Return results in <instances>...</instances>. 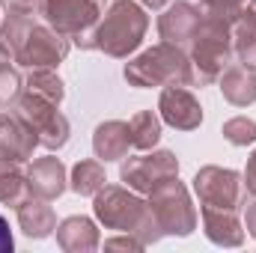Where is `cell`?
<instances>
[{"label":"cell","mask_w":256,"mask_h":253,"mask_svg":"<svg viewBox=\"0 0 256 253\" xmlns=\"http://www.w3.org/2000/svg\"><path fill=\"white\" fill-rule=\"evenodd\" d=\"M149 30V15L137 0H114L90 39V51H102L114 60H126L128 54H134Z\"/></svg>","instance_id":"2"},{"label":"cell","mask_w":256,"mask_h":253,"mask_svg":"<svg viewBox=\"0 0 256 253\" xmlns=\"http://www.w3.org/2000/svg\"><path fill=\"white\" fill-rule=\"evenodd\" d=\"M27 196H30V182H27V173L21 170V164L0 158V202L18 208Z\"/></svg>","instance_id":"22"},{"label":"cell","mask_w":256,"mask_h":253,"mask_svg":"<svg viewBox=\"0 0 256 253\" xmlns=\"http://www.w3.org/2000/svg\"><path fill=\"white\" fill-rule=\"evenodd\" d=\"M149 212L161 230V236H173V238H188L194 230H196V208L191 202V194L188 188L179 182V176L167 179L164 185L149 194Z\"/></svg>","instance_id":"5"},{"label":"cell","mask_w":256,"mask_h":253,"mask_svg":"<svg viewBox=\"0 0 256 253\" xmlns=\"http://www.w3.org/2000/svg\"><path fill=\"white\" fill-rule=\"evenodd\" d=\"M68 48L72 42L63 33H57L48 24H33L24 42L12 51V57L21 68H57L68 57Z\"/></svg>","instance_id":"10"},{"label":"cell","mask_w":256,"mask_h":253,"mask_svg":"<svg viewBox=\"0 0 256 253\" xmlns=\"http://www.w3.org/2000/svg\"><path fill=\"white\" fill-rule=\"evenodd\" d=\"M57 244L66 253H92L102 244L98 226L86 214H72L57 224Z\"/></svg>","instance_id":"16"},{"label":"cell","mask_w":256,"mask_h":253,"mask_svg":"<svg viewBox=\"0 0 256 253\" xmlns=\"http://www.w3.org/2000/svg\"><path fill=\"white\" fill-rule=\"evenodd\" d=\"M242 179H244V190H248L250 196H256V149L250 152V158H248V167H244Z\"/></svg>","instance_id":"31"},{"label":"cell","mask_w":256,"mask_h":253,"mask_svg":"<svg viewBox=\"0 0 256 253\" xmlns=\"http://www.w3.org/2000/svg\"><path fill=\"white\" fill-rule=\"evenodd\" d=\"M202 232L218 248H242L244 244V224L238 220V212L224 208H200Z\"/></svg>","instance_id":"15"},{"label":"cell","mask_w":256,"mask_h":253,"mask_svg":"<svg viewBox=\"0 0 256 253\" xmlns=\"http://www.w3.org/2000/svg\"><path fill=\"white\" fill-rule=\"evenodd\" d=\"M108 176H104V161L98 158H84L72 167L68 173V188L80 196H96L98 190L104 188Z\"/></svg>","instance_id":"21"},{"label":"cell","mask_w":256,"mask_h":253,"mask_svg":"<svg viewBox=\"0 0 256 253\" xmlns=\"http://www.w3.org/2000/svg\"><path fill=\"white\" fill-rule=\"evenodd\" d=\"M248 6H250V9H254V12H256V0H250V3H248Z\"/></svg>","instance_id":"36"},{"label":"cell","mask_w":256,"mask_h":253,"mask_svg":"<svg viewBox=\"0 0 256 253\" xmlns=\"http://www.w3.org/2000/svg\"><path fill=\"white\" fill-rule=\"evenodd\" d=\"M220 134L232 146H250V143H256V122L250 116H232L224 122Z\"/></svg>","instance_id":"26"},{"label":"cell","mask_w":256,"mask_h":253,"mask_svg":"<svg viewBox=\"0 0 256 253\" xmlns=\"http://www.w3.org/2000/svg\"><path fill=\"white\" fill-rule=\"evenodd\" d=\"M158 116L161 122L176 131H194L202 126V108L200 98L185 86H161L158 96Z\"/></svg>","instance_id":"11"},{"label":"cell","mask_w":256,"mask_h":253,"mask_svg":"<svg viewBox=\"0 0 256 253\" xmlns=\"http://www.w3.org/2000/svg\"><path fill=\"white\" fill-rule=\"evenodd\" d=\"M220 84V92L224 98L232 104V108H250L256 102V68L248 66H226L224 74L218 78Z\"/></svg>","instance_id":"19"},{"label":"cell","mask_w":256,"mask_h":253,"mask_svg":"<svg viewBox=\"0 0 256 253\" xmlns=\"http://www.w3.org/2000/svg\"><path fill=\"white\" fill-rule=\"evenodd\" d=\"M200 21H202L200 6H194L188 0H176V3H170L161 12V18H158V36H161V42L188 48L191 39L196 36V30H200Z\"/></svg>","instance_id":"12"},{"label":"cell","mask_w":256,"mask_h":253,"mask_svg":"<svg viewBox=\"0 0 256 253\" xmlns=\"http://www.w3.org/2000/svg\"><path fill=\"white\" fill-rule=\"evenodd\" d=\"M21 92H24V78L12 66L9 68H0V110L3 108H12Z\"/></svg>","instance_id":"28"},{"label":"cell","mask_w":256,"mask_h":253,"mask_svg":"<svg viewBox=\"0 0 256 253\" xmlns=\"http://www.w3.org/2000/svg\"><path fill=\"white\" fill-rule=\"evenodd\" d=\"M92 212L104 230L131 232L143 242V248H152L164 238L149 212V202L140 200V194L126 185H104L92 196Z\"/></svg>","instance_id":"1"},{"label":"cell","mask_w":256,"mask_h":253,"mask_svg":"<svg viewBox=\"0 0 256 253\" xmlns=\"http://www.w3.org/2000/svg\"><path fill=\"white\" fill-rule=\"evenodd\" d=\"M15 212H18V226H21V232L27 238H36L39 242V238H48V236L57 232V214L48 206V200L30 194Z\"/></svg>","instance_id":"18"},{"label":"cell","mask_w":256,"mask_h":253,"mask_svg":"<svg viewBox=\"0 0 256 253\" xmlns=\"http://www.w3.org/2000/svg\"><path fill=\"white\" fill-rule=\"evenodd\" d=\"M131 149V128L122 120H108L92 131V152L98 161H122Z\"/></svg>","instance_id":"17"},{"label":"cell","mask_w":256,"mask_h":253,"mask_svg":"<svg viewBox=\"0 0 256 253\" xmlns=\"http://www.w3.org/2000/svg\"><path fill=\"white\" fill-rule=\"evenodd\" d=\"M140 6H146V9H164V6H170V0H137Z\"/></svg>","instance_id":"35"},{"label":"cell","mask_w":256,"mask_h":253,"mask_svg":"<svg viewBox=\"0 0 256 253\" xmlns=\"http://www.w3.org/2000/svg\"><path fill=\"white\" fill-rule=\"evenodd\" d=\"M6 15H18V18H39L45 9V0H0Z\"/></svg>","instance_id":"29"},{"label":"cell","mask_w":256,"mask_h":253,"mask_svg":"<svg viewBox=\"0 0 256 253\" xmlns=\"http://www.w3.org/2000/svg\"><path fill=\"white\" fill-rule=\"evenodd\" d=\"M27 182H30V194L42 196V200H57L63 196V190L68 188V173H66V164L54 155H45V158H36L30 161L27 167Z\"/></svg>","instance_id":"14"},{"label":"cell","mask_w":256,"mask_h":253,"mask_svg":"<svg viewBox=\"0 0 256 253\" xmlns=\"http://www.w3.org/2000/svg\"><path fill=\"white\" fill-rule=\"evenodd\" d=\"M248 9V0H200L202 18H214L220 24H236V18Z\"/></svg>","instance_id":"25"},{"label":"cell","mask_w":256,"mask_h":253,"mask_svg":"<svg viewBox=\"0 0 256 253\" xmlns=\"http://www.w3.org/2000/svg\"><path fill=\"white\" fill-rule=\"evenodd\" d=\"M36 146H39V140L24 120H18L12 110L0 114V158L3 161L27 164V161H33Z\"/></svg>","instance_id":"13"},{"label":"cell","mask_w":256,"mask_h":253,"mask_svg":"<svg viewBox=\"0 0 256 253\" xmlns=\"http://www.w3.org/2000/svg\"><path fill=\"white\" fill-rule=\"evenodd\" d=\"M194 194L200 200V208H224V212H242L248 196L242 173L230 167H214V164L196 170Z\"/></svg>","instance_id":"8"},{"label":"cell","mask_w":256,"mask_h":253,"mask_svg":"<svg viewBox=\"0 0 256 253\" xmlns=\"http://www.w3.org/2000/svg\"><path fill=\"white\" fill-rule=\"evenodd\" d=\"M42 18L48 27L63 33L72 45L90 51L92 30L102 18V0H45Z\"/></svg>","instance_id":"7"},{"label":"cell","mask_w":256,"mask_h":253,"mask_svg":"<svg viewBox=\"0 0 256 253\" xmlns=\"http://www.w3.org/2000/svg\"><path fill=\"white\" fill-rule=\"evenodd\" d=\"M188 57H191V72L194 84L206 86L214 84L226 66H232V36H230V24H220L214 18H202L200 30L188 45Z\"/></svg>","instance_id":"4"},{"label":"cell","mask_w":256,"mask_h":253,"mask_svg":"<svg viewBox=\"0 0 256 253\" xmlns=\"http://www.w3.org/2000/svg\"><path fill=\"white\" fill-rule=\"evenodd\" d=\"M122 78L128 80V86H137V90H152V86H191L194 84L191 57L179 45L158 42V45L146 48L143 54H137L134 60H128Z\"/></svg>","instance_id":"3"},{"label":"cell","mask_w":256,"mask_h":253,"mask_svg":"<svg viewBox=\"0 0 256 253\" xmlns=\"http://www.w3.org/2000/svg\"><path fill=\"white\" fill-rule=\"evenodd\" d=\"M24 90L33 92V96H42V98H48L54 104H63L66 98V84L54 68H27Z\"/></svg>","instance_id":"23"},{"label":"cell","mask_w":256,"mask_h":253,"mask_svg":"<svg viewBox=\"0 0 256 253\" xmlns=\"http://www.w3.org/2000/svg\"><path fill=\"white\" fill-rule=\"evenodd\" d=\"M15 63V57H12V51H9V45L0 39V68H9V66Z\"/></svg>","instance_id":"34"},{"label":"cell","mask_w":256,"mask_h":253,"mask_svg":"<svg viewBox=\"0 0 256 253\" xmlns=\"http://www.w3.org/2000/svg\"><path fill=\"white\" fill-rule=\"evenodd\" d=\"M12 250H15V238H12L9 220L0 214V253H12Z\"/></svg>","instance_id":"32"},{"label":"cell","mask_w":256,"mask_h":253,"mask_svg":"<svg viewBox=\"0 0 256 253\" xmlns=\"http://www.w3.org/2000/svg\"><path fill=\"white\" fill-rule=\"evenodd\" d=\"M9 110L30 126V131L36 134V140H39L42 149L57 152V149H63L66 143H68L72 126H68V120H66L63 114H60V104H54V102H48V98L33 96V92L24 90Z\"/></svg>","instance_id":"6"},{"label":"cell","mask_w":256,"mask_h":253,"mask_svg":"<svg viewBox=\"0 0 256 253\" xmlns=\"http://www.w3.org/2000/svg\"><path fill=\"white\" fill-rule=\"evenodd\" d=\"M104 248H108V250H143V242H140L137 236L126 232V236H114V238H108Z\"/></svg>","instance_id":"30"},{"label":"cell","mask_w":256,"mask_h":253,"mask_svg":"<svg viewBox=\"0 0 256 253\" xmlns=\"http://www.w3.org/2000/svg\"><path fill=\"white\" fill-rule=\"evenodd\" d=\"M36 21L33 18H18V15H6L3 21H0V39L9 45V51H15L21 42H24V36L30 33V27H33Z\"/></svg>","instance_id":"27"},{"label":"cell","mask_w":256,"mask_h":253,"mask_svg":"<svg viewBox=\"0 0 256 253\" xmlns=\"http://www.w3.org/2000/svg\"><path fill=\"white\" fill-rule=\"evenodd\" d=\"M173 176H179V158L170 149L134 155V158L122 161V167H120V179L126 182V188L137 190L140 196H149L158 185H164Z\"/></svg>","instance_id":"9"},{"label":"cell","mask_w":256,"mask_h":253,"mask_svg":"<svg viewBox=\"0 0 256 253\" xmlns=\"http://www.w3.org/2000/svg\"><path fill=\"white\" fill-rule=\"evenodd\" d=\"M230 36H232V54L238 57V63L256 68V12L248 6L236 24L230 27Z\"/></svg>","instance_id":"20"},{"label":"cell","mask_w":256,"mask_h":253,"mask_svg":"<svg viewBox=\"0 0 256 253\" xmlns=\"http://www.w3.org/2000/svg\"><path fill=\"white\" fill-rule=\"evenodd\" d=\"M244 230H248V236L256 242V196H254V202H248V212H244Z\"/></svg>","instance_id":"33"},{"label":"cell","mask_w":256,"mask_h":253,"mask_svg":"<svg viewBox=\"0 0 256 253\" xmlns=\"http://www.w3.org/2000/svg\"><path fill=\"white\" fill-rule=\"evenodd\" d=\"M161 116L155 110H140L131 116V149H140V152H149L158 140H161Z\"/></svg>","instance_id":"24"}]
</instances>
